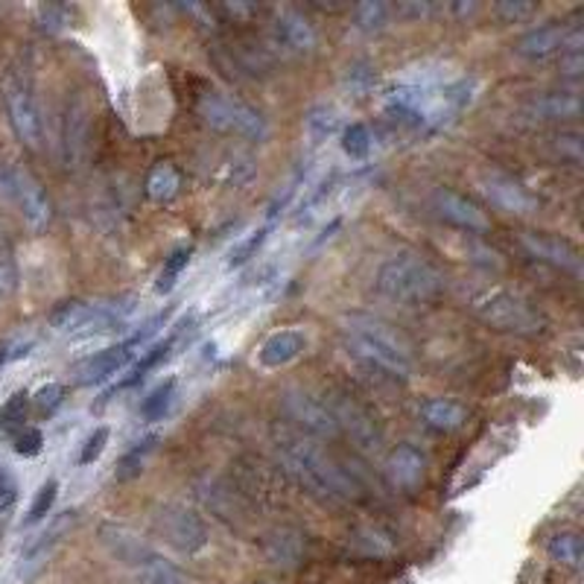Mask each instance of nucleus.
Returning <instances> with one entry per match:
<instances>
[{"instance_id": "nucleus-1", "label": "nucleus", "mask_w": 584, "mask_h": 584, "mask_svg": "<svg viewBox=\"0 0 584 584\" xmlns=\"http://www.w3.org/2000/svg\"><path fill=\"white\" fill-rule=\"evenodd\" d=\"M280 462L287 471L296 476L298 483L305 485L307 492L324 503H351L360 500V485L345 471L333 453L319 448L316 441L305 436H280L278 439Z\"/></svg>"}, {"instance_id": "nucleus-2", "label": "nucleus", "mask_w": 584, "mask_h": 584, "mask_svg": "<svg viewBox=\"0 0 584 584\" xmlns=\"http://www.w3.org/2000/svg\"><path fill=\"white\" fill-rule=\"evenodd\" d=\"M345 345L348 351L365 363L368 368L389 374L395 381H409L416 372L412 348L389 322L374 316H348L345 319Z\"/></svg>"}, {"instance_id": "nucleus-3", "label": "nucleus", "mask_w": 584, "mask_h": 584, "mask_svg": "<svg viewBox=\"0 0 584 584\" xmlns=\"http://www.w3.org/2000/svg\"><path fill=\"white\" fill-rule=\"evenodd\" d=\"M374 289L398 305H423L444 289V275L416 252L392 254L374 275Z\"/></svg>"}, {"instance_id": "nucleus-4", "label": "nucleus", "mask_w": 584, "mask_h": 584, "mask_svg": "<svg viewBox=\"0 0 584 584\" xmlns=\"http://www.w3.org/2000/svg\"><path fill=\"white\" fill-rule=\"evenodd\" d=\"M471 310L476 319H483L488 328L503 333H517V337H538L547 328L543 316L535 310L524 296L511 289H485L471 298Z\"/></svg>"}, {"instance_id": "nucleus-5", "label": "nucleus", "mask_w": 584, "mask_h": 584, "mask_svg": "<svg viewBox=\"0 0 584 584\" xmlns=\"http://www.w3.org/2000/svg\"><path fill=\"white\" fill-rule=\"evenodd\" d=\"M196 111L199 118L208 123L217 132H225V135L246 137V141H263L269 135V126H266V118L261 111L246 106L238 97L222 91H205L199 100H196Z\"/></svg>"}, {"instance_id": "nucleus-6", "label": "nucleus", "mask_w": 584, "mask_h": 584, "mask_svg": "<svg viewBox=\"0 0 584 584\" xmlns=\"http://www.w3.org/2000/svg\"><path fill=\"white\" fill-rule=\"evenodd\" d=\"M3 102H7L9 123H12V132L26 150L38 153L42 150V111H38V102L33 97V88L26 79H21L18 74H9L7 82H3Z\"/></svg>"}, {"instance_id": "nucleus-7", "label": "nucleus", "mask_w": 584, "mask_h": 584, "mask_svg": "<svg viewBox=\"0 0 584 584\" xmlns=\"http://www.w3.org/2000/svg\"><path fill=\"white\" fill-rule=\"evenodd\" d=\"M120 324V310L111 305L91 301H62L51 313V328L62 337H88V333L114 331Z\"/></svg>"}, {"instance_id": "nucleus-8", "label": "nucleus", "mask_w": 584, "mask_h": 584, "mask_svg": "<svg viewBox=\"0 0 584 584\" xmlns=\"http://www.w3.org/2000/svg\"><path fill=\"white\" fill-rule=\"evenodd\" d=\"M155 526L167 538L169 547H176L178 552L194 555V552L208 547V526L194 508L181 506V503H164L155 511Z\"/></svg>"}, {"instance_id": "nucleus-9", "label": "nucleus", "mask_w": 584, "mask_h": 584, "mask_svg": "<svg viewBox=\"0 0 584 584\" xmlns=\"http://www.w3.org/2000/svg\"><path fill=\"white\" fill-rule=\"evenodd\" d=\"M474 93L476 79H456V82L444 85L439 91H430L421 114H418V126H427V132H439L474 102Z\"/></svg>"}, {"instance_id": "nucleus-10", "label": "nucleus", "mask_w": 584, "mask_h": 584, "mask_svg": "<svg viewBox=\"0 0 584 584\" xmlns=\"http://www.w3.org/2000/svg\"><path fill=\"white\" fill-rule=\"evenodd\" d=\"M9 202L18 205L21 220L30 231H44L53 220L51 199L44 194V187L33 178V173H26L21 167H12L9 176Z\"/></svg>"}, {"instance_id": "nucleus-11", "label": "nucleus", "mask_w": 584, "mask_h": 584, "mask_svg": "<svg viewBox=\"0 0 584 584\" xmlns=\"http://www.w3.org/2000/svg\"><path fill=\"white\" fill-rule=\"evenodd\" d=\"M284 412H287L298 427H305L307 432H313L319 439H339L342 432H339V423L333 418L331 407H328V400L316 398L310 392L301 389H287L284 392Z\"/></svg>"}, {"instance_id": "nucleus-12", "label": "nucleus", "mask_w": 584, "mask_h": 584, "mask_svg": "<svg viewBox=\"0 0 584 584\" xmlns=\"http://www.w3.org/2000/svg\"><path fill=\"white\" fill-rule=\"evenodd\" d=\"M62 150H65V164L68 167H82L91 150V106L82 93H74L65 109V123H62Z\"/></svg>"}, {"instance_id": "nucleus-13", "label": "nucleus", "mask_w": 584, "mask_h": 584, "mask_svg": "<svg viewBox=\"0 0 584 584\" xmlns=\"http://www.w3.org/2000/svg\"><path fill=\"white\" fill-rule=\"evenodd\" d=\"M480 190H483V196L494 208H500L503 213H511V217H532L538 211V199L520 181L506 176V173H488V176H483Z\"/></svg>"}, {"instance_id": "nucleus-14", "label": "nucleus", "mask_w": 584, "mask_h": 584, "mask_svg": "<svg viewBox=\"0 0 584 584\" xmlns=\"http://www.w3.org/2000/svg\"><path fill=\"white\" fill-rule=\"evenodd\" d=\"M432 208H436L441 220L467 231V234H483V231H488V225H492L480 205H474L462 194L444 190V187H439V190L432 194Z\"/></svg>"}, {"instance_id": "nucleus-15", "label": "nucleus", "mask_w": 584, "mask_h": 584, "mask_svg": "<svg viewBox=\"0 0 584 584\" xmlns=\"http://www.w3.org/2000/svg\"><path fill=\"white\" fill-rule=\"evenodd\" d=\"M272 38L278 47L289 53H298V56H305V53H313L316 44H319V35H316L313 24L307 21L298 9H278L275 18H272Z\"/></svg>"}, {"instance_id": "nucleus-16", "label": "nucleus", "mask_w": 584, "mask_h": 584, "mask_svg": "<svg viewBox=\"0 0 584 584\" xmlns=\"http://www.w3.org/2000/svg\"><path fill=\"white\" fill-rule=\"evenodd\" d=\"M520 243H524L526 252L538 257V261L550 263V266H555V269L561 272H570L573 278H582V254H579V249L573 246V243H568V240L526 231V234H520Z\"/></svg>"}, {"instance_id": "nucleus-17", "label": "nucleus", "mask_w": 584, "mask_h": 584, "mask_svg": "<svg viewBox=\"0 0 584 584\" xmlns=\"http://www.w3.org/2000/svg\"><path fill=\"white\" fill-rule=\"evenodd\" d=\"M132 356L135 351L126 345V342H120L114 348H106V351H97V354L85 356L82 363L74 365V381L79 386H100V383L111 381L114 374H120L132 363Z\"/></svg>"}, {"instance_id": "nucleus-18", "label": "nucleus", "mask_w": 584, "mask_h": 584, "mask_svg": "<svg viewBox=\"0 0 584 584\" xmlns=\"http://www.w3.org/2000/svg\"><path fill=\"white\" fill-rule=\"evenodd\" d=\"M331 412L339 423V432H348V436L356 441V448L368 450V453L381 448V430H377V423L368 416V409L360 407L356 400L339 398L331 407Z\"/></svg>"}, {"instance_id": "nucleus-19", "label": "nucleus", "mask_w": 584, "mask_h": 584, "mask_svg": "<svg viewBox=\"0 0 584 584\" xmlns=\"http://www.w3.org/2000/svg\"><path fill=\"white\" fill-rule=\"evenodd\" d=\"M386 480L392 483V488L398 492H416L418 485L423 483V474H427V456L416 444H398L386 456Z\"/></svg>"}, {"instance_id": "nucleus-20", "label": "nucleus", "mask_w": 584, "mask_h": 584, "mask_svg": "<svg viewBox=\"0 0 584 584\" xmlns=\"http://www.w3.org/2000/svg\"><path fill=\"white\" fill-rule=\"evenodd\" d=\"M570 24H559V21H552V24H543L538 30H529V33L517 42V56H524V59H547L552 53H564V42H568Z\"/></svg>"}, {"instance_id": "nucleus-21", "label": "nucleus", "mask_w": 584, "mask_h": 584, "mask_svg": "<svg viewBox=\"0 0 584 584\" xmlns=\"http://www.w3.org/2000/svg\"><path fill=\"white\" fill-rule=\"evenodd\" d=\"M100 538L102 543L109 547L111 555L118 561H123V564H129V568H137V564L153 552L144 541H141V535H137L135 529H129V526L123 524H102Z\"/></svg>"}, {"instance_id": "nucleus-22", "label": "nucleus", "mask_w": 584, "mask_h": 584, "mask_svg": "<svg viewBox=\"0 0 584 584\" xmlns=\"http://www.w3.org/2000/svg\"><path fill=\"white\" fill-rule=\"evenodd\" d=\"M307 337L301 331H278L272 333L257 351V363L263 368H284V365L296 363L298 356L305 354Z\"/></svg>"}, {"instance_id": "nucleus-23", "label": "nucleus", "mask_w": 584, "mask_h": 584, "mask_svg": "<svg viewBox=\"0 0 584 584\" xmlns=\"http://www.w3.org/2000/svg\"><path fill=\"white\" fill-rule=\"evenodd\" d=\"M263 555L280 570H293L305 559V538L296 529H275L263 541Z\"/></svg>"}, {"instance_id": "nucleus-24", "label": "nucleus", "mask_w": 584, "mask_h": 584, "mask_svg": "<svg viewBox=\"0 0 584 584\" xmlns=\"http://www.w3.org/2000/svg\"><path fill=\"white\" fill-rule=\"evenodd\" d=\"M582 111V97L576 91H552L535 97L526 106V114L532 120H573Z\"/></svg>"}, {"instance_id": "nucleus-25", "label": "nucleus", "mask_w": 584, "mask_h": 584, "mask_svg": "<svg viewBox=\"0 0 584 584\" xmlns=\"http://www.w3.org/2000/svg\"><path fill=\"white\" fill-rule=\"evenodd\" d=\"M418 416L423 418V423H427L430 430L439 432H456L467 423V409L450 398L423 400L421 409H418Z\"/></svg>"}, {"instance_id": "nucleus-26", "label": "nucleus", "mask_w": 584, "mask_h": 584, "mask_svg": "<svg viewBox=\"0 0 584 584\" xmlns=\"http://www.w3.org/2000/svg\"><path fill=\"white\" fill-rule=\"evenodd\" d=\"M137 584H190V579L185 576V570L173 564L169 559L158 555V552H150L141 564L135 568Z\"/></svg>"}, {"instance_id": "nucleus-27", "label": "nucleus", "mask_w": 584, "mask_h": 584, "mask_svg": "<svg viewBox=\"0 0 584 584\" xmlns=\"http://www.w3.org/2000/svg\"><path fill=\"white\" fill-rule=\"evenodd\" d=\"M342 126V114L328 102H319L305 114V135L310 146H322L328 137H333Z\"/></svg>"}, {"instance_id": "nucleus-28", "label": "nucleus", "mask_w": 584, "mask_h": 584, "mask_svg": "<svg viewBox=\"0 0 584 584\" xmlns=\"http://www.w3.org/2000/svg\"><path fill=\"white\" fill-rule=\"evenodd\" d=\"M178 190H181V176H178V169L169 162L155 164L150 178H146V196H150L153 202L167 205L176 199Z\"/></svg>"}, {"instance_id": "nucleus-29", "label": "nucleus", "mask_w": 584, "mask_h": 584, "mask_svg": "<svg viewBox=\"0 0 584 584\" xmlns=\"http://www.w3.org/2000/svg\"><path fill=\"white\" fill-rule=\"evenodd\" d=\"M173 345H176V337H167L164 342H155L153 348H146L144 356H141V360H137L135 365H132V372H129L126 377H123V381L118 383V389H129V386H137V383L144 381L146 374L153 372L155 365L167 360V354L173 351Z\"/></svg>"}, {"instance_id": "nucleus-30", "label": "nucleus", "mask_w": 584, "mask_h": 584, "mask_svg": "<svg viewBox=\"0 0 584 584\" xmlns=\"http://www.w3.org/2000/svg\"><path fill=\"white\" fill-rule=\"evenodd\" d=\"M547 552H550V559L555 561V564H561V568H570V570L582 568L584 547H582V538H579L576 532L552 535L550 543H547Z\"/></svg>"}, {"instance_id": "nucleus-31", "label": "nucleus", "mask_w": 584, "mask_h": 584, "mask_svg": "<svg viewBox=\"0 0 584 584\" xmlns=\"http://www.w3.org/2000/svg\"><path fill=\"white\" fill-rule=\"evenodd\" d=\"M354 26L360 33H381L386 30L392 18V7L389 3H381V0H365V3H356L354 9Z\"/></svg>"}, {"instance_id": "nucleus-32", "label": "nucleus", "mask_w": 584, "mask_h": 584, "mask_svg": "<svg viewBox=\"0 0 584 584\" xmlns=\"http://www.w3.org/2000/svg\"><path fill=\"white\" fill-rule=\"evenodd\" d=\"M173 392H176V381H164L162 386H155V389L146 395L144 404H141V416H144V421L155 423L167 416L169 404H173Z\"/></svg>"}, {"instance_id": "nucleus-33", "label": "nucleus", "mask_w": 584, "mask_h": 584, "mask_svg": "<svg viewBox=\"0 0 584 584\" xmlns=\"http://www.w3.org/2000/svg\"><path fill=\"white\" fill-rule=\"evenodd\" d=\"M26 412H30V395H26V392H15V395L0 407V430L15 436V432L24 427Z\"/></svg>"}, {"instance_id": "nucleus-34", "label": "nucleus", "mask_w": 584, "mask_h": 584, "mask_svg": "<svg viewBox=\"0 0 584 584\" xmlns=\"http://www.w3.org/2000/svg\"><path fill=\"white\" fill-rule=\"evenodd\" d=\"M190 257H194V249L190 246H178L169 252V257L164 261L162 275H158V293H169V289L176 287V280L181 278V272L187 269Z\"/></svg>"}, {"instance_id": "nucleus-35", "label": "nucleus", "mask_w": 584, "mask_h": 584, "mask_svg": "<svg viewBox=\"0 0 584 584\" xmlns=\"http://www.w3.org/2000/svg\"><path fill=\"white\" fill-rule=\"evenodd\" d=\"M65 398H68V386L65 383H44L42 389L30 398V404H33L38 416L51 418L65 404Z\"/></svg>"}, {"instance_id": "nucleus-36", "label": "nucleus", "mask_w": 584, "mask_h": 584, "mask_svg": "<svg viewBox=\"0 0 584 584\" xmlns=\"http://www.w3.org/2000/svg\"><path fill=\"white\" fill-rule=\"evenodd\" d=\"M342 150H345L348 158L354 162H363L368 150H372V132L365 123H351V126L342 132Z\"/></svg>"}, {"instance_id": "nucleus-37", "label": "nucleus", "mask_w": 584, "mask_h": 584, "mask_svg": "<svg viewBox=\"0 0 584 584\" xmlns=\"http://www.w3.org/2000/svg\"><path fill=\"white\" fill-rule=\"evenodd\" d=\"M56 497H59V483H56V480H47V483L38 488V494H35L30 515H26V524H38V520L51 515L53 506H56Z\"/></svg>"}, {"instance_id": "nucleus-38", "label": "nucleus", "mask_w": 584, "mask_h": 584, "mask_svg": "<svg viewBox=\"0 0 584 584\" xmlns=\"http://www.w3.org/2000/svg\"><path fill=\"white\" fill-rule=\"evenodd\" d=\"M155 436H150V439H144V441H137L135 448L129 450L126 456H123V462H120V467H118V480H132V476L135 474H141V471H144V459H146V453H150V450L155 448Z\"/></svg>"}, {"instance_id": "nucleus-39", "label": "nucleus", "mask_w": 584, "mask_h": 584, "mask_svg": "<svg viewBox=\"0 0 584 584\" xmlns=\"http://www.w3.org/2000/svg\"><path fill=\"white\" fill-rule=\"evenodd\" d=\"M266 234H269V229H257L254 234H249L246 240H240L238 246L231 249L225 266H229V269H240L243 263L252 261L254 254H257V249L263 246V240H266Z\"/></svg>"}, {"instance_id": "nucleus-40", "label": "nucleus", "mask_w": 584, "mask_h": 584, "mask_svg": "<svg viewBox=\"0 0 584 584\" xmlns=\"http://www.w3.org/2000/svg\"><path fill=\"white\" fill-rule=\"evenodd\" d=\"M12 450L24 459L38 456L44 450V432L38 430V427H21V430L12 436Z\"/></svg>"}, {"instance_id": "nucleus-41", "label": "nucleus", "mask_w": 584, "mask_h": 584, "mask_svg": "<svg viewBox=\"0 0 584 584\" xmlns=\"http://www.w3.org/2000/svg\"><path fill=\"white\" fill-rule=\"evenodd\" d=\"M109 436H111L109 427H97V430L85 439L82 453H79V465H93V462L102 456L106 444H109Z\"/></svg>"}, {"instance_id": "nucleus-42", "label": "nucleus", "mask_w": 584, "mask_h": 584, "mask_svg": "<svg viewBox=\"0 0 584 584\" xmlns=\"http://www.w3.org/2000/svg\"><path fill=\"white\" fill-rule=\"evenodd\" d=\"M348 88H351V93H368L374 88V82H377V74H374L372 65H354V68H348Z\"/></svg>"}, {"instance_id": "nucleus-43", "label": "nucleus", "mask_w": 584, "mask_h": 584, "mask_svg": "<svg viewBox=\"0 0 584 584\" xmlns=\"http://www.w3.org/2000/svg\"><path fill=\"white\" fill-rule=\"evenodd\" d=\"M18 284V269L15 257L7 246H0V293H12Z\"/></svg>"}, {"instance_id": "nucleus-44", "label": "nucleus", "mask_w": 584, "mask_h": 584, "mask_svg": "<svg viewBox=\"0 0 584 584\" xmlns=\"http://www.w3.org/2000/svg\"><path fill=\"white\" fill-rule=\"evenodd\" d=\"M535 3H497L494 7V12L506 21V24H520V21H526L529 15H535Z\"/></svg>"}, {"instance_id": "nucleus-45", "label": "nucleus", "mask_w": 584, "mask_h": 584, "mask_svg": "<svg viewBox=\"0 0 584 584\" xmlns=\"http://www.w3.org/2000/svg\"><path fill=\"white\" fill-rule=\"evenodd\" d=\"M559 141V155H570L573 162H579L582 158V137L576 135V132H564V135L555 137Z\"/></svg>"}, {"instance_id": "nucleus-46", "label": "nucleus", "mask_w": 584, "mask_h": 584, "mask_svg": "<svg viewBox=\"0 0 584 584\" xmlns=\"http://www.w3.org/2000/svg\"><path fill=\"white\" fill-rule=\"evenodd\" d=\"M15 485L12 483H0V515H7L9 508L15 506Z\"/></svg>"}, {"instance_id": "nucleus-47", "label": "nucleus", "mask_w": 584, "mask_h": 584, "mask_svg": "<svg viewBox=\"0 0 584 584\" xmlns=\"http://www.w3.org/2000/svg\"><path fill=\"white\" fill-rule=\"evenodd\" d=\"M9 363V345H0V365Z\"/></svg>"}]
</instances>
